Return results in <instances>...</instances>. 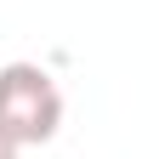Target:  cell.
<instances>
[{
	"label": "cell",
	"mask_w": 159,
	"mask_h": 159,
	"mask_svg": "<svg viewBox=\"0 0 159 159\" xmlns=\"http://www.w3.org/2000/svg\"><path fill=\"white\" fill-rule=\"evenodd\" d=\"M63 125V91L40 63H6L0 68V131L17 148L51 142Z\"/></svg>",
	"instance_id": "1"
},
{
	"label": "cell",
	"mask_w": 159,
	"mask_h": 159,
	"mask_svg": "<svg viewBox=\"0 0 159 159\" xmlns=\"http://www.w3.org/2000/svg\"><path fill=\"white\" fill-rule=\"evenodd\" d=\"M0 159H17V142H11L6 131H0Z\"/></svg>",
	"instance_id": "2"
}]
</instances>
